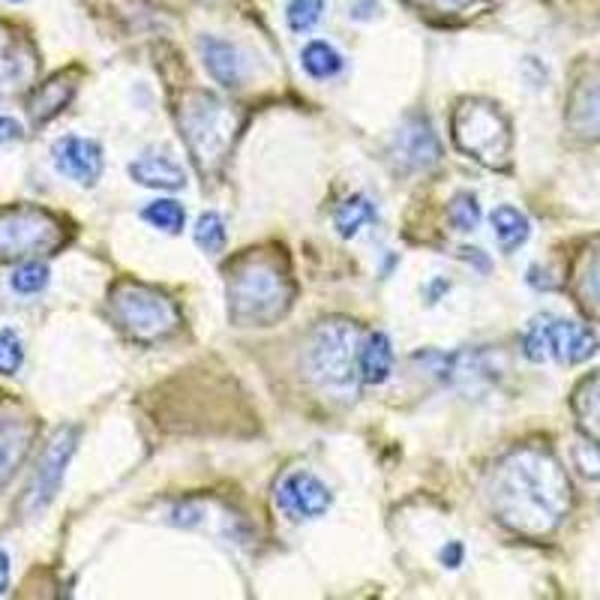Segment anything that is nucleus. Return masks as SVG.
<instances>
[{
    "label": "nucleus",
    "mask_w": 600,
    "mask_h": 600,
    "mask_svg": "<svg viewBox=\"0 0 600 600\" xmlns=\"http://www.w3.org/2000/svg\"><path fill=\"white\" fill-rule=\"evenodd\" d=\"M489 504L516 535L540 538L562 523L571 508V484L552 453L540 448L513 450L489 480Z\"/></svg>",
    "instance_id": "1"
},
{
    "label": "nucleus",
    "mask_w": 600,
    "mask_h": 600,
    "mask_svg": "<svg viewBox=\"0 0 600 600\" xmlns=\"http://www.w3.org/2000/svg\"><path fill=\"white\" fill-rule=\"evenodd\" d=\"M228 315L240 327H267L288 313L295 283L276 252L252 250L232 259L225 267Z\"/></svg>",
    "instance_id": "2"
},
{
    "label": "nucleus",
    "mask_w": 600,
    "mask_h": 600,
    "mask_svg": "<svg viewBox=\"0 0 600 600\" xmlns=\"http://www.w3.org/2000/svg\"><path fill=\"white\" fill-rule=\"evenodd\" d=\"M358 351H361L358 325L346 318H325L322 325L313 327V334L307 339L303 373L327 400H354L363 382Z\"/></svg>",
    "instance_id": "3"
},
{
    "label": "nucleus",
    "mask_w": 600,
    "mask_h": 600,
    "mask_svg": "<svg viewBox=\"0 0 600 600\" xmlns=\"http://www.w3.org/2000/svg\"><path fill=\"white\" fill-rule=\"evenodd\" d=\"M238 124L240 117L235 109L208 90H189L187 97L177 102L180 138L187 145L192 163L208 175L223 163V157H228V148L238 136Z\"/></svg>",
    "instance_id": "4"
},
{
    "label": "nucleus",
    "mask_w": 600,
    "mask_h": 600,
    "mask_svg": "<svg viewBox=\"0 0 600 600\" xmlns=\"http://www.w3.org/2000/svg\"><path fill=\"white\" fill-rule=\"evenodd\" d=\"M450 129L457 148L468 153L472 160L489 168H504L511 153V121L501 114L496 102L484 97L460 100V105L453 109Z\"/></svg>",
    "instance_id": "5"
},
{
    "label": "nucleus",
    "mask_w": 600,
    "mask_h": 600,
    "mask_svg": "<svg viewBox=\"0 0 600 600\" xmlns=\"http://www.w3.org/2000/svg\"><path fill=\"white\" fill-rule=\"evenodd\" d=\"M109 313L114 325L138 342L172 337L177 327L175 303L141 283H117L109 295Z\"/></svg>",
    "instance_id": "6"
},
{
    "label": "nucleus",
    "mask_w": 600,
    "mask_h": 600,
    "mask_svg": "<svg viewBox=\"0 0 600 600\" xmlns=\"http://www.w3.org/2000/svg\"><path fill=\"white\" fill-rule=\"evenodd\" d=\"M63 225L37 204H15L0 211V262H27L54 252L63 243Z\"/></svg>",
    "instance_id": "7"
},
{
    "label": "nucleus",
    "mask_w": 600,
    "mask_h": 600,
    "mask_svg": "<svg viewBox=\"0 0 600 600\" xmlns=\"http://www.w3.org/2000/svg\"><path fill=\"white\" fill-rule=\"evenodd\" d=\"M598 334L586 325H576L555 315H538L523 337V354L532 363L559 361L564 366L591 361L598 354Z\"/></svg>",
    "instance_id": "8"
},
{
    "label": "nucleus",
    "mask_w": 600,
    "mask_h": 600,
    "mask_svg": "<svg viewBox=\"0 0 600 600\" xmlns=\"http://www.w3.org/2000/svg\"><path fill=\"white\" fill-rule=\"evenodd\" d=\"M75 445H78V429L66 426L58 436L51 438V445L42 453L37 472L30 477V487H27V496L22 501V508L27 513H39L49 508L54 496L61 492L63 477H66V465L73 463Z\"/></svg>",
    "instance_id": "9"
},
{
    "label": "nucleus",
    "mask_w": 600,
    "mask_h": 600,
    "mask_svg": "<svg viewBox=\"0 0 600 600\" xmlns=\"http://www.w3.org/2000/svg\"><path fill=\"white\" fill-rule=\"evenodd\" d=\"M441 160V141L424 114H414L390 141V163L400 175H417Z\"/></svg>",
    "instance_id": "10"
},
{
    "label": "nucleus",
    "mask_w": 600,
    "mask_h": 600,
    "mask_svg": "<svg viewBox=\"0 0 600 600\" xmlns=\"http://www.w3.org/2000/svg\"><path fill=\"white\" fill-rule=\"evenodd\" d=\"M330 489H327L325 480H318L310 472H286L276 484V504L279 511L286 513L288 520H298V523H307V520H318L322 513H327L330 508Z\"/></svg>",
    "instance_id": "11"
},
{
    "label": "nucleus",
    "mask_w": 600,
    "mask_h": 600,
    "mask_svg": "<svg viewBox=\"0 0 600 600\" xmlns=\"http://www.w3.org/2000/svg\"><path fill=\"white\" fill-rule=\"evenodd\" d=\"M54 168L82 187H93L102 175V145L85 136H63L51 148Z\"/></svg>",
    "instance_id": "12"
},
{
    "label": "nucleus",
    "mask_w": 600,
    "mask_h": 600,
    "mask_svg": "<svg viewBox=\"0 0 600 600\" xmlns=\"http://www.w3.org/2000/svg\"><path fill=\"white\" fill-rule=\"evenodd\" d=\"M34 441V424L22 414H0V489L7 487L25 463Z\"/></svg>",
    "instance_id": "13"
},
{
    "label": "nucleus",
    "mask_w": 600,
    "mask_h": 600,
    "mask_svg": "<svg viewBox=\"0 0 600 600\" xmlns=\"http://www.w3.org/2000/svg\"><path fill=\"white\" fill-rule=\"evenodd\" d=\"M199 49L204 70L213 75V82H220L223 88H238L243 78V54L238 46L220 37H201Z\"/></svg>",
    "instance_id": "14"
},
{
    "label": "nucleus",
    "mask_w": 600,
    "mask_h": 600,
    "mask_svg": "<svg viewBox=\"0 0 600 600\" xmlns=\"http://www.w3.org/2000/svg\"><path fill=\"white\" fill-rule=\"evenodd\" d=\"M129 177L136 180L138 187H150V189H184L187 187V172L168 160L165 153H141L129 163Z\"/></svg>",
    "instance_id": "15"
},
{
    "label": "nucleus",
    "mask_w": 600,
    "mask_h": 600,
    "mask_svg": "<svg viewBox=\"0 0 600 600\" xmlns=\"http://www.w3.org/2000/svg\"><path fill=\"white\" fill-rule=\"evenodd\" d=\"M358 366H361V378L366 385H385L393 370V346H390L388 334L373 330L361 339V351H358Z\"/></svg>",
    "instance_id": "16"
},
{
    "label": "nucleus",
    "mask_w": 600,
    "mask_h": 600,
    "mask_svg": "<svg viewBox=\"0 0 600 600\" xmlns=\"http://www.w3.org/2000/svg\"><path fill=\"white\" fill-rule=\"evenodd\" d=\"M73 97V82H70L66 75H58V78H51L46 85H39V88L27 97V114H30L34 124H49L51 117H58V114L70 105Z\"/></svg>",
    "instance_id": "17"
},
{
    "label": "nucleus",
    "mask_w": 600,
    "mask_h": 600,
    "mask_svg": "<svg viewBox=\"0 0 600 600\" xmlns=\"http://www.w3.org/2000/svg\"><path fill=\"white\" fill-rule=\"evenodd\" d=\"M489 225L496 232V240L504 252H513L523 247L528 235H532V223L523 211H516L511 204H501L496 211L489 213Z\"/></svg>",
    "instance_id": "18"
},
{
    "label": "nucleus",
    "mask_w": 600,
    "mask_h": 600,
    "mask_svg": "<svg viewBox=\"0 0 600 600\" xmlns=\"http://www.w3.org/2000/svg\"><path fill=\"white\" fill-rule=\"evenodd\" d=\"M300 66L315 82H327V78H337L342 73L346 58L330 42H325V39H313V42H307L303 51H300Z\"/></svg>",
    "instance_id": "19"
},
{
    "label": "nucleus",
    "mask_w": 600,
    "mask_h": 600,
    "mask_svg": "<svg viewBox=\"0 0 600 600\" xmlns=\"http://www.w3.org/2000/svg\"><path fill=\"white\" fill-rule=\"evenodd\" d=\"M375 220V204L366 196H351L339 204L337 216H334V225H337L339 238H354L361 228Z\"/></svg>",
    "instance_id": "20"
},
{
    "label": "nucleus",
    "mask_w": 600,
    "mask_h": 600,
    "mask_svg": "<svg viewBox=\"0 0 600 600\" xmlns=\"http://www.w3.org/2000/svg\"><path fill=\"white\" fill-rule=\"evenodd\" d=\"M141 220H148L153 228H160L165 235H180L184 232V223H187V213H184V204L172 199H157L150 201L148 208H141Z\"/></svg>",
    "instance_id": "21"
},
{
    "label": "nucleus",
    "mask_w": 600,
    "mask_h": 600,
    "mask_svg": "<svg viewBox=\"0 0 600 600\" xmlns=\"http://www.w3.org/2000/svg\"><path fill=\"white\" fill-rule=\"evenodd\" d=\"M327 13V0H288L286 25L295 34H310L313 27L322 25Z\"/></svg>",
    "instance_id": "22"
},
{
    "label": "nucleus",
    "mask_w": 600,
    "mask_h": 600,
    "mask_svg": "<svg viewBox=\"0 0 600 600\" xmlns=\"http://www.w3.org/2000/svg\"><path fill=\"white\" fill-rule=\"evenodd\" d=\"M51 271L46 262H37V259H27L25 264H18L10 276V286H13L15 295H39L49 288Z\"/></svg>",
    "instance_id": "23"
},
{
    "label": "nucleus",
    "mask_w": 600,
    "mask_h": 600,
    "mask_svg": "<svg viewBox=\"0 0 600 600\" xmlns=\"http://www.w3.org/2000/svg\"><path fill=\"white\" fill-rule=\"evenodd\" d=\"M192 238H196V243H199L201 250L211 252V255H216V252L225 250V223L220 213H201L199 223H196V232H192Z\"/></svg>",
    "instance_id": "24"
},
{
    "label": "nucleus",
    "mask_w": 600,
    "mask_h": 600,
    "mask_svg": "<svg viewBox=\"0 0 600 600\" xmlns=\"http://www.w3.org/2000/svg\"><path fill=\"white\" fill-rule=\"evenodd\" d=\"M480 216H484V211H480V204H477L472 192H460L457 199L450 201L448 220L457 232H475L480 225Z\"/></svg>",
    "instance_id": "25"
},
{
    "label": "nucleus",
    "mask_w": 600,
    "mask_h": 600,
    "mask_svg": "<svg viewBox=\"0 0 600 600\" xmlns=\"http://www.w3.org/2000/svg\"><path fill=\"white\" fill-rule=\"evenodd\" d=\"M405 3H412V7H417V10L426 15H438V18H460V15L480 10L487 0H405Z\"/></svg>",
    "instance_id": "26"
},
{
    "label": "nucleus",
    "mask_w": 600,
    "mask_h": 600,
    "mask_svg": "<svg viewBox=\"0 0 600 600\" xmlns=\"http://www.w3.org/2000/svg\"><path fill=\"white\" fill-rule=\"evenodd\" d=\"M25 363V342L18 337V330L3 327L0 330V375H15Z\"/></svg>",
    "instance_id": "27"
},
{
    "label": "nucleus",
    "mask_w": 600,
    "mask_h": 600,
    "mask_svg": "<svg viewBox=\"0 0 600 600\" xmlns=\"http://www.w3.org/2000/svg\"><path fill=\"white\" fill-rule=\"evenodd\" d=\"M583 288H586L588 303H591V307H595V313L600 315V252H595V255H591V262H588Z\"/></svg>",
    "instance_id": "28"
},
{
    "label": "nucleus",
    "mask_w": 600,
    "mask_h": 600,
    "mask_svg": "<svg viewBox=\"0 0 600 600\" xmlns=\"http://www.w3.org/2000/svg\"><path fill=\"white\" fill-rule=\"evenodd\" d=\"M576 465L588 480H600V448H595V445L576 448Z\"/></svg>",
    "instance_id": "29"
},
{
    "label": "nucleus",
    "mask_w": 600,
    "mask_h": 600,
    "mask_svg": "<svg viewBox=\"0 0 600 600\" xmlns=\"http://www.w3.org/2000/svg\"><path fill=\"white\" fill-rule=\"evenodd\" d=\"M25 138V126L18 124L10 114H0V145H15Z\"/></svg>",
    "instance_id": "30"
},
{
    "label": "nucleus",
    "mask_w": 600,
    "mask_h": 600,
    "mask_svg": "<svg viewBox=\"0 0 600 600\" xmlns=\"http://www.w3.org/2000/svg\"><path fill=\"white\" fill-rule=\"evenodd\" d=\"M463 559H465V547L460 543V540H450L448 547L441 550V564H445V567H460Z\"/></svg>",
    "instance_id": "31"
},
{
    "label": "nucleus",
    "mask_w": 600,
    "mask_h": 600,
    "mask_svg": "<svg viewBox=\"0 0 600 600\" xmlns=\"http://www.w3.org/2000/svg\"><path fill=\"white\" fill-rule=\"evenodd\" d=\"M10 588V555L0 550V595H7Z\"/></svg>",
    "instance_id": "32"
},
{
    "label": "nucleus",
    "mask_w": 600,
    "mask_h": 600,
    "mask_svg": "<svg viewBox=\"0 0 600 600\" xmlns=\"http://www.w3.org/2000/svg\"><path fill=\"white\" fill-rule=\"evenodd\" d=\"M10 3H22V0H10Z\"/></svg>",
    "instance_id": "33"
},
{
    "label": "nucleus",
    "mask_w": 600,
    "mask_h": 600,
    "mask_svg": "<svg viewBox=\"0 0 600 600\" xmlns=\"http://www.w3.org/2000/svg\"><path fill=\"white\" fill-rule=\"evenodd\" d=\"M0 46H3V42H0Z\"/></svg>",
    "instance_id": "34"
}]
</instances>
